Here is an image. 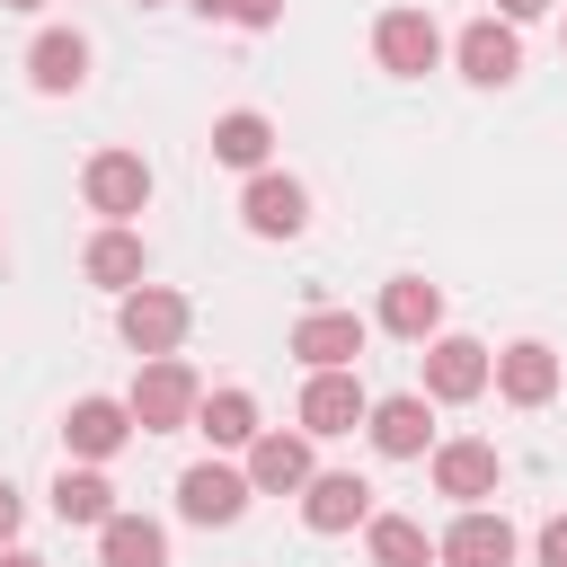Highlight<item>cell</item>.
<instances>
[{
	"label": "cell",
	"mask_w": 567,
	"mask_h": 567,
	"mask_svg": "<svg viewBox=\"0 0 567 567\" xmlns=\"http://www.w3.org/2000/svg\"><path fill=\"white\" fill-rule=\"evenodd\" d=\"M97 558L106 567H168V532L151 514H106L97 523Z\"/></svg>",
	"instance_id": "cell-22"
},
{
	"label": "cell",
	"mask_w": 567,
	"mask_h": 567,
	"mask_svg": "<svg viewBox=\"0 0 567 567\" xmlns=\"http://www.w3.org/2000/svg\"><path fill=\"white\" fill-rule=\"evenodd\" d=\"M186 292H168V284H133V292H115V337L151 363V354H177L186 346Z\"/></svg>",
	"instance_id": "cell-1"
},
{
	"label": "cell",
	"mask_w": 567,
	"mask_h": 567,
	"mask_svg": "<svg viewBox=\"0 0 567 567\" xmlns=\"http://www.w3.org/2000/svg\"><path fill=\"white\" fill-rule=\"evenodd\" d=\"M372 53H381V71H390V80H425V71L443 62V27H434L425 9H381Z\"/></svg>",
	"instance_id": "cell-3"
},
{
	"label": "cell",
	"mask_w": 567,
	"mask_h": 567,
	"mask_svg": "<svg viewBox=\"0 0 567 567\" xmlns=\"http://www.w3.org/2000/svg\"><path fill=\"white\" fill-rule=\"evenodd\" d=\"M195 372L177 363V354H151L142 372H133V390H124V416L142 425V434H177V425H195Z\"/></svg>",
	"instance_id": "cell-2"
},
{
	"label": "cell",
	"mask_w": 567,
	"mask_h": 567,
	"mask_svg": "<svg viewBox=\"0 0 567 567\" xmlns=\"http://www.w3.org/2000/svg\"><path fill=\"white\" fill-rule=\"evenodd\" d=\"M0 567H44V558L35 549H0Z\"/></svg>",
	"instance_id": "cell-30"
},
{
	"label": "cell",
	"mask_w": 567,
	"mask_h": 567,
	"mask_svg": "<svg viewBox=\"0 0 567 567\" xmlns=\"http://www.w3.org/2000/svg\"><path fill=\"white\" fill-rule=\"evenodd\" d=\"M195 434H204L213 452H248L266 425H257V399H248V390H213V399H195Z\"/></svg>",
	"instance_id": "cell-21"
},
{
	"label": "cell",
	"mask_w": 567,
	"mask_h": 567,
	"mask_svg": "<svg viewBox=\"0 0 567 567\" xmlns=\"http://www.w3.org/2000/svg\"><path fill=\"white\" fill-rule=\"evenodd\" d=\"M248 470H230V461H195L186 478H177V514L186 523H239L248 514Z\"/></svg>",
	"instance_id": "cell-7"
},
{
	"label": "cell",
	"mask_w": 567,
	"mask_h": 567,
	"mask_svg": "<svg viewBox=\"0 0 567 567\" xmlns=\"http://www.w3.org/2000/svg\"><path fill=\"white\" fill-rule=\"evenodd\" d=\"M496 9H505V27H523V18H540L549 0H496Z\"/></svg>",
	"instance_id": "cell-29"
},
{
	"label": "cell",
	"mask_w": 567,
	"mask_h": 567,
	"mask_svg": "<svg viewBox=\"0 0 567 567\" xmlns=\"http://www.w3.org/2000/svg\"><path fill=\"white\" fill-rule=\"evenodd\" d=\"M0 9H44V0H0Z\"/></svg>",
	"instance_id": "cell-32"
},
{
	"label": "cell",
	"mask_w": 567,
	"mask_h": 567,
	"mask_svg": "<svg viewBox=\"0 0 567 567\" xmlns=\"http://www.w3.org/2000/svg\"><path fill=\"white\" fill-rule=\"evenodd\" d=\"M27 80H35L44 97H71V89L89 80V35H71V27H44V35L27 44Z\"/></svg>",
	"instance_id": "cell-19"
},
{
	"label": "cell",
	"mask_w": 567,
	"mask_h": 567,
	"mask_svg": "<svg viewBox=\"0 0 567 567\" xmlns=\"http://www.w3.org/2000/svg\"><path fill=\"white\" fill-rule=\"evenodd\" d=\"M248 487H257V496H301V487H310V434L266 425V434L248 443Z\"/></svg>",
	"instance_id": "cell-15"
},
{
	"label": "cell",
	"mask_w": 567,
	"mask_h": 567,
	"mask_svg": "<svg viewBox=\"0 0 567 567\" xmlns=\"http://www.w3.org/2000/svg\"><path fill=\"white\" fill-rule=\"evenodd\" d=\"M18 523H27V496H18V487H9V478H0V549H9V540H18Z\"/></svg>",
	"instance_id": "cell-27"
},
{
	"label": "cell",
	"mask_w": 567,
	"mask_h": 567,
	"mask_svg": "<svg viewBox=\"0 0 567 567\" xmlns=\"http://www.w3.org/2000/svg\"><path fill=\"white\" fill-rule=\"evenodd\" d=\"M124 434H133V416H124V399H71V416H62V443H71V461H115L124 452Z\"/></svg>",
	"instance_id": "cell-18"
},
{
	"label": "cell",
	"mask_w": 567,
	"mask_h": 567,
	"mask_svg": "<svg viewBox=\"0 0 567 567\" xmlns=\"http://www.w3.org/2000/svg\"><path fill=\"white\" fill-rule=\"evenodd\" d=\"M532 558H540V567H567V514H549V523H540V540H532Z\"/></svg>",
	"instance_id": "cell-26"
},
{
	"label": "cell",
	"mask_w": 567,
	"mask_h": 567,
	"mask_svg": "<svg viewBox=\"0 0 567 567\" xmlns=\"http://www.w3.org/2000/svg\"><path fill=\"white\" fill-rule=\"evenodd\" d=\"M372 416V399H363V381L354 372H310L301 381V434L319 443V434H354Z\"/></svg>",
	"instance_id": "cell-9"
},
{
	"label": "cell",
	"mask_w": 567,
	"mask_h": 567,
	"mask_svg": "<svg viewBox=\"0 0 567 567\" xmlns=\"http://www.w3.org/2000/svg\"><path fill=\"white\" fill-rule=\"evenodd\" d=\"M239 221H248L257 239H301V230H310V186L284 177V168H257L248 195H239Z\"/></svg>",
	"instance_id": "cell-5"
},
{
	"label": "cell",
	"mask_w": 567,
	"mask_h": 567,
	"mask_svg": "<svg viewBox=\"0 0 567 567\" xmlns=\"http://www.w3.org/2000/svg\"><path fill=\"white\" fill-rule=\"evenodd\" d=\"M301 523H310V532H354V523H372V487H363L354 470H310Z\"/></svg>",
	"instance_id": "cell-16"
},
{
	"label": "cell",
	"mask_w": 567,
	"mask_h": 567,
	"mask_svg": "<svg viewBox=\"0 0 567 567\" xmlns=\"http://www.w3.org/2000/svg\"><path fill=\"white\" fill-rule=\"evenodd\" d=\"M363 319L354 310H310L301 328H292V354L310 363V372H354V354H363Z\"/></svg>",
	"instance_id": "cell-12"
},
{
	"label": "cell",
	"mask_w": 567,
	"mask_h": 567,
	"mask_svg": "<svg viewBox=\"0 0 567 567\" xmlns=\"http://www.w3.org/2000/svg\"><path fill=\"white\" fill-rule=\"evenodd\" d=\"M487 381H496L514 408H549V399H558V354H549L540 337H514V346L487 363Z\"/></svg>",
	"instance_id": "cell-13"
},
{
	"label": "cell",
	"mask_w": 567,
	"mask_h": 567,
	"mask_svg": "<svg viewBox=\"0 0 567 567\" xmlns=\"http://www.w3.org/2000/svg\"><path fill=\"white\" fill-rule=\"evenodd\" d=\"M496 487H505L496 443H470V434H461V443H434V496H452V505L470 514V505H487Z\"/></svg>",
	"instance_id": "cell-6"
},
{
	"label": "cell",
	"mask_w": 567,
	"mask_h": 567,
	"mask_svg": "<svg viewBox=\"0 0 567 567\" xmlns=\"http://www.w3.org/2000/svg\"><path fill=\"white\" fill-rule=\"evenodd\" d=\"M142 266H151V257H142V239H133L124 221H106V230L80 248V275H89V284H106V292H133V284H142Z\"/></svg>",
	"instance_id": "cell-20"
},
{
	"label": "cell",
	"mask_w": 567,
	"mask_h": 567,
	"mask_svg": "<svg viewBox=\"0 0 567 567\" xmlns=\"http://www.w3.org/2000/svg\"><path fill=\"white\" fill-rule=\"evenodd\" d=\"M487 363H496V354H487L478 337H425V399H452V408L478 399V390H487Z\"/></svg>",
	"instance_id": "cell-8"
},
{
	"label": "cell",
	"mask_w": 567,
	"mask_h": 567,
	"mask_svg": "<svg viewBox=\"0 0 567 567\" xmlns=\"http://www.w3.org/2000/svg\"><path fill=\"white\" fill-rule=\"evenodd\" d=\"M363 540H372V567H434V540L416 514H372Z\"/></svg>",
	"instance_id": "cell-24"
},
{
	"label": "cell",
	"mask_w": 567,
	"mask_h": 567,
	"mask_svg": "<svg viewBox=\"0 0 567 567\" xmlns=\"http://www.w3.org/2000/svg\"><path fill=\"white\" fill-rule=\"evenodd\" d=\"M195 9H204V18H230V9H239V0H195Z\"/></svg>",
	"instance_id": "cell-31"
},
{
	"label": "cell",
	"mask_w": 567,
	"mask_h": 567,
	"mask_svg": "<svg viewBox=\"0 0 567 567\" xmlns=\"http://www.w3.org/2000/svg\"><path fill=\"white\" fill-rule=\"evenodd\" d=\"M452 62H461V80H478V89H505V80L523 71V35H514L505 18H478V27H461Z\"/></svg>",
	"instance_id": "cell-11"
},
{
	"label": "cell",
	"mask_w": 567,
	"mask_h": 567,
	"mask_svg": "<svg viewBox=\"0 0 567 567\" xmlns=\"http://www.w3.org/2000/svg\"><path fill=\"white\" fill-rule=\"evenodd\" d=\"M363 434H372V452H381V461H416V452L434 443V408H425L416 390H399V399H372Z\"/></svg>",
	"instance_id": "cell-14"
},
{
	"label": "cell",
	"mask_w": 567,
	"mask_h": 567,
	"mask_svg": "<svg viewBox=\"0 0 567 567\" xmlns=\"http://www.w3.org/2000/svg\"><path fill=\"white\" fill-rule=\"evenodd\" d=\"M434 567H514V523L487 514V505H470V514L434 540Z\"/></svg>",
	"instance_id": "cell-10"
},
{
	"label": "cell",
	"mask_w": 567,
	"mask_h": 567,
	"mask_svg": "<svg viewBox=\"0 0 567 567\" xmlns=\"http://www.w3.org/2000/svg\"><path fill=\"white\" fill-rule=\"evenodd\" d=\"M80 195H89V213L133 221V213L151 204V159H142V151H97V159L80 168Z\"/></svg>",
	"instance_id": "cell-4"
},
{
	"label": "cell",
	"mask_w": 567,
	"mask_h": 567,
	"mask_svg": "<svg viewBox=\"0 0 567 567\" xmlns=\"http://www.w3.org/2000/svg\"><path fill=\"white\" fill-rule=\"evenodd\" d=\"M142 9H151V0H142Z\"/></svg>",
	"instance_id": "cell-33"
},
{
	"label": "cell",
	"mask_w": 567,
	"mask_h": 567,
	"mask_svg": "<svg viewBox=\"0 0 567 567\" xmlns=\"http://www.w3.org/2000/svg\"><path fill=\"white\" fill-rule=\"evenodd\" d=\"M53 514L97 532V523L115 514V487H106V470H89V461H80V470H62V478H53Z\"/></svg>",
	"instance_id": "cell-25"
},
{
	"label": "cell",
	"mask_w": 567,
	"mask_h": 567,
	"mask_svg": "<svg viewBox=\"0 0 567 567\" xmlns=\"http://www.w3.org/2000/svg\"><path fill=\"white\" fill-rule=\"evenodd\" d=\"M266 151H275V124H266L257 106H230V115L213 124V159H221V168H266Z\"/></svg>",
	"instance_id": "cell-23"
},
{
	"label": "cell",
	"mask_w": 567,
	"mask_h": 567,
	"mask_svg": "<svg viewBox=\"0 0 567 567\" xmlns=\"http://www.w3.org/2000/svg\"><path fill=\"white\" fill-rule=\"evenodd\" d=\"M275 18H284V0H239L230 9V27H275Z\"/></svg>",
	"instance_id": "cell-28"
},
{
	"label": "cell",
	"mask_w": 567,
	"mask_h": 567,
	"mask_svg": "<svg viewBox=\"0 0 567 567\" xmlns=\"http://www.w3.org/2000/svg\"><path fill=\"white\" fill-rule=\"evenodd\" d=\"M381 328L408 337V346L443 337V284H425V275H390V284H381Z\"/></svg>",
	"instance_id": "cell-17"
}]
</instances>
